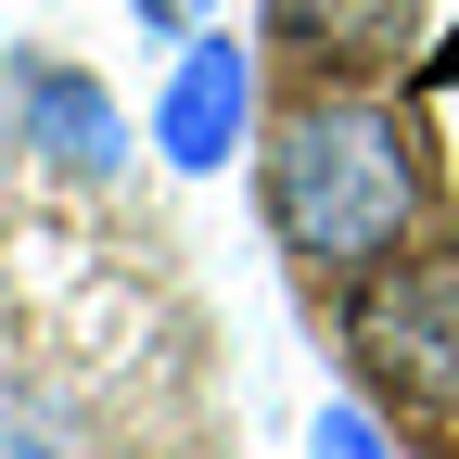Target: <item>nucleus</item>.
<instances>
[{
  "label": "nucleus",
  "mask_w": 459,
  "mask_h": 459,
  "mask_svg": "<svg viewBox=\"0 0 459 459\" xmlns=\"http://www.w3.org/2000/svg\"><path fill=\"white\" fill-rule=\"evenodd\" d=\"M344 344H358V370L409 421H459V255L383 268L370 294H358V319H344Z\"/></svg>",
  "instance_id": "obj_2"
},
{
  "label": "nucleus",
  "mask_w": 459,
  "mask_h": 459,
  "mask_svg": "<svg viewBox=\"0 0 459 459\" xmlns=\"http://www.w3.org/2000/svg\"><path fill=\"white\" fill-rule=\"evenodd\" d=\"M26 153L77 166V179H102V166H128V115H115V102H102L90 77L39 65V77H26Z\"/></svg>",
  "instance_id": "obj_4"
},
{
  "label": "nucleus",
  "mask_w": 459,
  "mask_h": 459,
  "mask_svg": "<svg viewBox=\"0 0 459 459\" xmlns=\"http://www.w3.org/2000/svg\"><path fill=\"white\" fill-rule=\"evenodd\" d=\"M268 217L281 243L319 255V268H370L421 230V166H409V128L370 102H307L294 128L268 141Z\"/></svg>",
  "instance_id": "obj_1"
},
{
  "label": "nucleus",
  "mask_w": 459,
  "mask_h": 459,
  "mask_svg": "<svg viewBox=\"0 0 459 459\" xmlns=\"http://www.w3.org/2000/svg\"><path fill=\"white\" fill-rule=\"evenodd\" d=\"M446 65H459V39H446Z\"/></svg>",
  "instance_id": "obj_7"
},
{
  "label": "nucleus",
  "mask_w": 459,
  "mask_h": 459,
  "mask_svg": "<svg viewBox=\"0 0 459 459\" xmlns=\"http://www.w3.org/2000/svg\"><path fill=\"white\" fill-rule=\"evenodd\" d=\"M319 459H383V434H370L358 409H319Z\"/></svg>",
  "instance_id": "obj_6"
},
{
  "label": "nucleus",
  "mask_w": 459,
  "mask_h": 459,
  "mask_svg": "<svg viewBox=\"0 0 459 459\" xmlns=\"http://www.w3.org/2000/svg\"><path fill=\"white\" fill-rule=\"evenodd\" d=\"M281 39L307 65H395L409 51V0H281Z\"/></svg>",
  "instance_id": "obj_5"
},
{
  "label": "nucleus",
  "mask_w": 459,
  "mask_h": 459,
  "mask_svg": "<svg viewBox=\"0 0 459 459\" xmlns=\"http://www.w3.org/2000/svg\"><path fill=\"white\" fill-rule=\"evenodd\" d=\"M243 102H255L243 51H230V39H192V51H179V77H166V153H179V166H230V141H243Z\"/></svg>",
  "instance_id": "obj_3"
}]
</instances>
